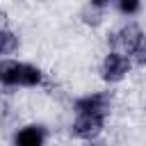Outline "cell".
<instances>
[{"label": "cell", "instance_id": "obj_1", "mask_svg": "<svg viewBox=\"0 0 146 146\" xmlns=\"http://www.w3.org/2000/svg\"><path fill=\"white\" fill-rule=\"evenodd\" d=\"M132 71V62L128 55L119 52V50H110L100 64V78L107 82V84H116L121 82L128 73Z\"/></svg>", "mask_w": 146, "mask_h": 146}, {"label": "cell", "instance_id": "obj_2", "mask_svg": "<svg viewBox=\"0 0 146 146\" xmlns=\"http://www.w3.org/2000/svg\"><path fill=\"white\" fill-rule=\"evenodd\" d=\"M141 36H144V30H141L137 23H125V25H121L119 30H114V32L107 34V46H110L112 50H119V52H123V55H130L132 48L139 43Z\"/></svg>", "mask_w": 146, "mask_h": 146}, {"label": "cell", "instance_id": "obj_3", "mask_svg": "<svg viewBox=\"0 0 146 146\" xmlns=\"http://www.w3.org/2000/svg\"><path fill=\"white\" fill-rule=\"evenodd\" d=\"M112 100H114L112 91H96V94H87V96L75 98L73 110H75V114L87 112V114H100L107 119V114L112 110Z\"/></svg>", "mask_w": 146, "mask_h": 146}, {"label": "cell", "instance_id": "obj_4", "mask_svg": "<svg viewBox=\"0 0 146 146\" xmlns=\"http://www.w3.org/2000/svg\"><path fill=\"white\" fill-rule=\"evenodd\" d=\"M105 128V116L100 114H78L75 121L71 123V135L75 139H84V141H94Z\"/></svg>", "mask_w": 146, "mask_h": 146}, {"label": "cell", "instance_id": "obj_5", "mask_svg": "<svg viewBox=\"0 0 146 146\" xmlns=\"http://www.w3.org/2000/svg\"><path fill=\"white\" fill-rule=\"evenodd\" d=\"M48 128L43 123H27L18 128L11 137V146H46Z\"/></svg>", "mask_w": 146, "mask_h": 146}, {"label": "cell", "instance_id": "obj_6", "mask_svg": "<svg viewBox=\"0 0 146 146\" xmlns=\"http://www.w3.org/2000/svg\"><path fill=\"white\" fill-rule=\"evenodd\" d=\"M23 62L18 59H0V84L2 87H21Z\"/></svg>", "mask_w": 146, "mask_h": 146}, {"label": "cell", "instance_id": "obj_7", "mask_svg": "<svg viewBox=\"0 0 146 146\" xmlns=\"http://www.w3.org/2000/svg\"><path fill=\"white\" fill-rule=\"evenodd\" d=\"M43 84V71L34 64L23 62V73H21V87H39Z\"/></svg>", "mask_w": 146, "mask_h": 146}, {"label": "cell", "instance_id": "obj_8", "mask_svg": "<svg viewBox=\"0 0 146 146\" xmlns=\"http://www.w3.org/2000/svg\"><path fill=\"white\" fill-rule=\"evenodd\" d=\"M16 48H18V36L9 27L0 30V55H11Z\"/></svg>", "mask_w": 146, "mask_h": 146}, {"label": "cell", "instance_id": "obj_9", "mask_svg": "<svg viewBox=\"0 0 146 146\" xmlns=\"http://www.w3.org/2000/svg\"><path fill=\"white\" fill-rule=\"evenodd\" d=\"M80 18H82L84 25H89V27H98V25L103 23V9H96V7H91V5L87 2V7L80 11Z\"/></svg>", "mask_w": 146, "mask_h": 146}, {"label": "cell", "instance_id": "obj_10", "mask_svg": "<svg viewBox=\"0 0 146 146\" xmlns=\"http://www.w3.org/2000/svg\"><path fill=\"white\" fill-rule=\"evenodd\" d=\"M128 57H130L132 66H146V32H144V36L139 39V43L132 48V52Z\"/></svg>", "mask_w": 146, "mask_h": 146}, {"label": "cell", "instance_id": "obj_11", "mask_svg": "<svg viewBox=\"0 0 146 146\" xmlns=\"http://www.w3.org/2000/svg\"><path fill=\"white\" fill-rule=\"evenodd\" d=\"M114 7L123 16H135L141 9V0H114Z\"/></svg>", "mask_w": 146, "mask_h": 146}, {"label": "cell", "instance_id": "obj_12", "mask_svg": "<svg viewBox=\"0 0 146 146\" xmlns=\"http://www.w3.org/2000/svg\"><path fill=\"white\" fill-rule=\"evenodd\" d=\"M11 114H14V110H11V105H9V100H5V98H0V130L11 121Z\"/></svg>", "mask_w": 146, "mask_h": 146}, {"label": "cell", "instance_id": "obj_13", "mask_svg": "<svg viewBox=\"0 0 146 146\" xmlns=\"http://www.w3.org/2000/svg\"><path fill=\"white\" fill-rule=\"evenodd\" d=\"M112 2H114V0H89V5H91V7H96V9H103V11H105V9H107Z\"/></svg>", "mask_w": 146, "mask_h": 146}, {"label": "cell", "instance_id": "obj_14", "mask_svg": "<svg viewBox=\"0 0 146 146\" xmlns=\"http://www.w3.org/2000/svg\"><path fill=\"white\" fill-rule=\"evenodd\" d=\"M7 25H9V14H7V11H2V9H0V30H5V27H7Z\"/></svg>", "mask_w": 146, "mask_h": 146}, {"label": "cell", "instance_id": "obj_15", "mask_svg": "<svg viewBox=\"0 0 146 146\" xmlns=\"http://www.w3.org/2000/svg\"><path fill=\"white\" fill-rule=\"evenodd\" d=\"M87 146H98V144H87Z\"/></svg>", "mask_w": 146, "mask_h": 146}]
</instances>
